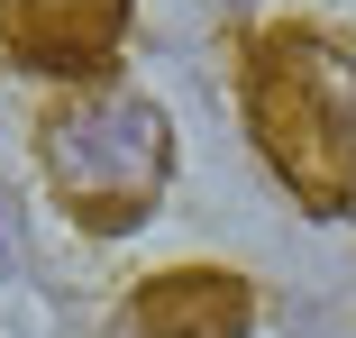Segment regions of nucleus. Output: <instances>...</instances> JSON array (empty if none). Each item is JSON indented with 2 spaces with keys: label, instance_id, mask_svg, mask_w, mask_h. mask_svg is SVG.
<instances>
[{
  "label": "nucleus",
  "instance_id": "obj_3",
  "mask_svg": "<svg viewBox=\"0 0 356 338\" xmlns=\"http://www.w3.org/2000/svg\"><path fill=\"white\" fill-rule=\"evenodd\" d=\"M0 37L37 74H101L128 37V0H0Z\"/></svg>",
  "mask_w": 356,
  "mask_h": 338
},
{
  "label": "nucleus",
  "instance_id": "obj_1",
  "mask_svg": "<svg viewBox=\"0 0 356 338\" xmlns=\"http://www.w3.org/2000/svg\"><path fill=\"white\" fill-rule=\"evenodd\" d=\"M247 128L302 211H356V46L329 28H265L247 46Z\"/></svg>",
  "mask_w": 356,
  "mask_h": 338
},
{
  "label": "nucleus",
  "instance_id": "obj_4",
  "mask_svg": "<svg viewBox=\"0 0 356 338\" xmlns=\"http://www.w3.org/2000/svg\"><path fill=\"white\" fill-rule=\"evenodd\" d=\"M247 329H256V293L238 275H210V265L137 284L119 311V338H247Z\"/></svg>",
  "mask_w": 356,
  "mask_h": 338
},
{
  "label": "nucleus",
  "instance_id": "obj_2",
  "mask_svg": "<svg viewBox=\"0 0 356 338\" xmlns=\"http://www.w3.org/2000/svg\"><path fill=\"white\" fill-rule=\"evenodd\" d=\"M37 165H46V183H55V201H64L92 238H119V229H137V220L165 201L174 138H165V110H156V101L83 92V101L46 110Z\"/></svg>",
  "mask_w": 356,
  "mask_h": 338
}]
</instances>
